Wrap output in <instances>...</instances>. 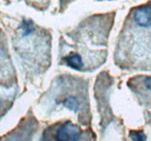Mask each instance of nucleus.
<instances>
[{
    "instance_id": "nucleus-1",
    "label": "nucleus",
    "mask_w": 151,
    "mask_h": 141,
    "mask_svg": "<svg viewBox=\"0 0 151 141\" xmlns=\"http://www.w3.org/2000/svg\"><path fill=\"white\" fill-rule=\"evenodd\" d=\"M122 45L135 68H151V1L132 11Z\"/></svg>"
},
{
    "instance_id": "nucleus-2",
    "label": "nucleus",
    "mask_w": 151,
    "mask_h": 141,
    "mask_svg": "<svg viewBox=\"0 0 151 141\" xmlns=\"http://www.w3.org/2000/svg\"><path fill=\"white\" fill-rule=\"evenodd\" d=\"M42 141H87V135L77 125L66 122L45 131Z\"/></svg>"
},
{
    "instance_id": "nucleus-3",
    "label": "nucleus",
    "mask_w": 151,
    "mask_h": 141,
    "mask_svg": "<svg viewBox=\"0 0 151 141\" xmlns=\"http://www.w3.org/2000/svg\"><path fill=\"white\" fill-rule=\"evenodd\" d=\"M135 81H136L135 91L142 98H144L145 103H149V105H151V76H143Z\"/></svg>"
},
{
    "instance_id": "nucleus-4",
    "label": "nucleus",
    "mask_w": 151,
    "mask_h": 141,
    "mask_svg": "<svg viewBox=\"0 0 151 141\" xmlns=\"http://www.w3.org/2000/svg\"><path fill=\"white\" fill-rule=\"evenodd\" d=\"M64 61L68 66L76 68V70H80L83 66H84V63H83V59L78 54V53H71L69 54L68 57L64 58Z\"/></svg>"
},
{
    "instance_id": "nucleus-5",
    "label": "nucleus",
    "mask_w": 151,
    "mask_h": 141,
    "mask_svg": "<svg viewBox=\"0 0 151 141\" xmlns=\"http://www.w3.org/2000/svg\"><path fill=\"white\" fill-rule=\"evenodd\" d=\"M63 105L66 106V108H69V109L72 110V111H78V109H79L78 101L76 100L73 96H70V97L65 98V100L63 101Z\"/></svg>"
},
{
    "instance_id": "nucleus-6",
    "label": "nucleus",
    "mask_w": 151,
    "mask_h": 141,
    "mask_svg": "<svg viewBox=\"0 0 151 141\" xmlns=\"http://www.w3.org/2000/svg\"><path fill=\"white\" fill-rule=\"evenodd\" d=\"M130 138L132 141H147V137L142 131H132Z\"/></svg>"
}]
</instances>
